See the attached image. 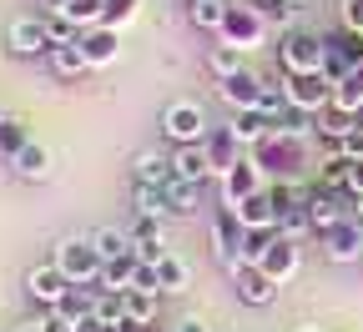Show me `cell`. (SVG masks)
<instances>
[{
    "label": "cell",
    "instance_id": "cell-6",
    "mask_svg": "<svg viewBox=\"0 0 363 332\" xmlns=\"http://www.w3.org/2000/svg\"><path fill=\"white\" fill-rule=\"evenodd\" d=\"M11 51L16 56H45L51 51V30H45V21H16L11 25Z\"/></svg>",
    "mask_w": 363,
    "mask_h": 332
},
{
    "label": "cell",
    "instance_id": "cell-5",
    "mask_svg": "<svg viewBox=\"0 0 363 332\" xmlns=\"http://www.w3.org/2000/svg\"><path fill=\"white\" fill-rule=\"evenodd\" d=\"M238 297H242L247 307H267L272 297H278V282H272L257 262H247V267L238 272Z\"/></svg>",
    "mask_w": 363,
    "mask_h": 332
},
{
    "label": "cell",
    "instance_id": "cell-30",
    "mask_svg": "<svg viewBox=\"0 0 363 332\" xmlns=\"http://www.w3.org/2000/svg\"><path fill=\"white\" fill-rule=\"evenodd\" d=\"M177 332H212V322H207V317H182Z\"/></svg>",
    "mask_w": 363,
    "mask_h": 332
},
{
    "label": "cell",
    "instance_id": "cell-7",
    "mask_svg": "<svg viewBox=\"0 0 363 332\" xmlns=\"http://www.w3.org/2000/svg\"><path fill=\"white\" fill-rule=\"evenodd\" d=\"M257 267H262L272 282H283V277L298 272V247L288 242V236H272V242L262 247V257H257Z\"/></svg>",
    "mask_w": 363,
    "mask_h": 332
},
{
    "label": "cell",
    "instance_id": "cell-1",
    "mask_svg": "<svg viewBox=\"0 0 363 332\" xmlns=\"http://www.w3.org/2000/svg\"><path fill=\"white\" fill-rule=\"evenodd\" d=\"M56 267L76 282V287H91V282L101 277L106 257L96 252V242H91V236H66V242H56Z\"/></svg>",
    "mask_w": 363,
    "mask_h": 332
},
{
    "label": "cell",
    "instance_id": "cell-32",
    "mask_svg": "<svg viewBox=\"0 0 363 332\" xmlns=\"http://www.w3.org/2000/svg\"><path fill=\"white\" fill-rule=\"evenodd\" d=\"M348 192L363 197V161H353V171H348Z\"/></svg>",
    "mask_w": 363,
    "mask_h": 332
},
{
    "label": "cell",
    "instance_id": "cell-23",
    "mask_svg": "<svg viewBox=\"0 0 363 332\" xmlns=\"http://www.w3.org/2000/svg\"><path fill=\"white\" fill-rule=\"evenodd\" d=\"M45 30H51V51H56V45H76V21L66 11H56L51 21H45Z\"/></svg>",
    "mask_w": 363,
    "mask_h": 332
},
{
    "label": "cell",
    "instance_id": "cell-39",
    "mask_svg": "<svg viewBox=\"0 0 363 332\" xmlns=\"http://www.w3.org/2000/svg\"><path fill=\"white\" fill-rule=\"evenodd\" d=\"M147 332H157V322H147Z\"/></svg>",
    "mask_w": 363,
    "mask_h": 332
},
{
    "label": "cell",
    "instance_id": "cell-34",
    "mask_svg": "<svg viewBox=\"0 0 363 332\" xmlns=\"http://www.w3.org/2000/svg\"><path fill=\"white\" fill-rule=\"evenodd\" d=\"M288 6H293V11H303V6H308V0H288Z\"/></svg>",
    "mask_w": 363,
    "mask_h": 332
},
{
    "label": "cell",
    "instance_id": "cell-29",
    "mask_svg": "<svg viewBox=\"0 0 363 332\" xmlns=\"http://www.w3.org/2000/svg\"><path fill=\"white\" fill-rule=\"evenodd\" d=\"M76 332H111V327H106V322H101L96 312H86V317L76 322Z\"/></svg>",
    "mask_w": 363,
    "mask_h": 332
},
{
    "label": "cell",
    "instance_id": "cell-18",
    "mask_svg": "<svg viewBox=\"0 0 363 332\" xmlns=\"http://www.w3.org/2000/svg\"><path fill=\"white\" fill-rule=\"evenodd\" d=\"M167 202H172V217H192L197 207V181H182V176H172L167 181Z\"/></svg>",
    "mask_w": 363,
    "mask_h": 332
},
{
    "label": "cell",
    "instance_id": "cell-36",
    "mask_svg": "<svg viewBox=\"0 0 363 332\" xmlns=\"http://www.w3.org/2000/svg\"><path fill=\"white\" fill-rule=\"evenodd\" d=\"M293 332H318V327H293Z\"/></svg>",
    "mask_w": 363,
    "mask_h": 332
},
{
    "label": "cell",
    "instance_id": "cell-13",
    "mask_svg": "<svg viewBox=\"0 0 363 332\" xmlns=\"http://www.w3.org/2000/svg\"><path fill=\"white\" fill-rule=\"evenodd\" d=\"M51 71H56L61 81H81V76L91 71V56L81 51V45H56V51H51Z\"/></svg>",
    "mask_w": 363,
    "mask_h": 332
},
{
    "label": "cell",
    "instance_id": "cell-12",
    "mask_svg": "<svg viewBox=\"0 0 363 332\" xmlns=\"http://www.w3.org/2000/svg\"><path fill=\"white\" fill-rule=\"evenodd\" d=\"M91 242H96V252H101L106 262H121V257L136 252V236H126L121 227H96V231H91Z\"/></svg>",
    "mask_w": 363,
    "mask_h": 332
},
{
    "label": "cell",
    "instance_id": "cell-33",
    "mask_svg": "<svg viewBox=\"0 0 363 332\" xmlns=\"http://www.w3.org/2000/svg\"><path fill=\"white\" fill-rule=\"evenodd\" d=\"M16 332H40V327H35V322H26V327H16Z\"/></svg>",
    "mask_w": 363,
    "mask_h": 332
},
{
    "label": "cell",
    "instance_id": "cell-17",
    "mask_svg": "<svg viewBox=\"0 0 363 332\" xmlns=\"http://www.w3.org/2000/svg\"><path fill=\"white\" fill-rule=\"evenodd\" d=\"M136 217H142V222H162V217H172L167 186H136Z\"/></svg>",
    "mask_w": 363,
    "mask_h": 332
},
{
    "label": "cell",
    "instance_id": "cell-4",
    "mask_svg": "<svg viewBox=\"0 0 363 332\" xmlns=\"http://www.w3.org/2000/svg\"><path fill=\"white\" fill-rule=\"evenodd\" d=\"M288 101L298 106V111H318V106H328L333 101V91H328V76L323 71H308V76H293L288 81Z\"/></svg>",
    "mask_w": 363,
    "mask_h": 332
},
{
    "label": "cell",
    "instance_id": "cell-37",
    "mask_svg": "<svg viewBox=\"0 0 363 332\" xmlns=\"http://www.w3.org/2000/svg\"><path fill=\"white\" fill-rule=\"evenodd\" d=\"M0 126H6V106H0Z\"/></svg>",
    "mask_w": 363,
    "mask_h": 332
},
{
    "label": "cell",
    "instance_id": "cell-35",
    "mask_svg": "<svg viewBox=\"0 0 363 332\" xmlns=\"http://www.w3.org/2000/svg\"><path fill=\"white\" fill-rule=\"evenodd\" d=\"M358 222H363V197H358Z\"/></svg>",
    "mask_w": 363,
    "mask_h": 332
},
{
    "label": "cell",
    "instance_id": "cell-31",
    "mask_svg": "<svg viewBox=\"0 0 363 332\" xmlns=\"http://www.w3.org/2000/svg\"><path fill=\"white\" fill-rule=\"evenodd\" d=\"M111 332H147V322H142V317H131V312H126V317H121V322H116Z\"/></svg>",
    "mask_w": 363,
    "mask_h": 332
},
{
    "label": "cell",
    "instance_id": "cell-2",
    "mask_svg": "<svg viewBox=\"0 0 363 332\" xmlns=\"http://www.w3.org/2000/svg\"><path fill=\"white\" fill-rule=\"evenodd\" d=\"M162 131L177 141V147H202V136H207V116L197 101H172L167 116H162Z\"/></svg>",
    "mask_w": 363,
    "mask_h": 332
},
{
    "label": "cell",
    "instance_id": "cell-24",
    "mask_svg": "<svg viewBox=\"0 0 363 332\" xmlns=\"http://www.w3.org/2000/svg\"><path fill=\"white\" fill-rule=\"evenodd\" d=\"M192 21L197 25H227V11H222V0H192Z\"/></svg>",
    "mask_w": 363,
    "mask_h": 332
},
{
    "label": "cell",
    "instance_id": "cell-26",
    "mask_svg": "<svg viewBox=\"0 0 363 332\" xmlns=\"http://www.w3.org/2000/svg\"><path fill=\"white\" fill-rule=\"evenodd\" d=\"M267 126H262V111H242V121L233 126V141H257Z\"/></svg>",
    "mask_w": 363,
    "mask_h": 332
},
{
    "label": "cell",
    "instance_id": "cell-3",
    "mask_svg": "<svg viewBox=\"0 0 363 332\" xmlns=\"http://www.w3.org/2000/svg\"><path fill=\"white\" fill-rule=\"evenodd\" d=\"M71 287H76V282H71L56 262H51V267H30V277H26V292H30V302H40V307H61Z\"/></svg>",
    "mask_w": 363,
    "mask_h": 332
},
{
    "label": "cell",
    "instance_id": "cell-40",
    "mask_svg": "<svg viewBox=\"0 0 363 332\" xmlns=\"http://www.w3.org/2000/svg\"><path fill=\"white\" fill-rule=\"evenodd\" d=\"M358 121H363V116H358Z\"/></svg>",
    "mask_w": 363,
    "mask_h": 332
},
{
    "label": "cell",
    "instance_id": "cell-19",
    "mask_svg": "<svg viewBox=\"0 0 363 332\" xmlns=\"http://www.w3.org/2000/svg\"><path fill=\"white\" fill-rule=\"evenodd\" d=\"M308 217H313V227H318V231H333V227L343 222V212L333 207V197H328V192H313V202H308Z\"/></svg>",
    "mask_w": 363,
    "mask_h": 332
},
{
    "label": "cell",
    "instance_id": "cell-25",
    "mask_svg": "<svg viewBox=\"0 0 363 332\" xmlns=\"http://www.w3.org/2000/svg\"><path fill=\"white\" fill-rule=\"evenodd\" d=\"M35 327H40V332H76V322H71V317H66L61 307H40Z\"/></svg>",
    "mask_w": 363,
    "mask_h": 332
},
{
    "label": "cell",
    "instance_id": "cell-27",
    "mask_svg": "<svg viewBox=\"0 0 363 332\" xmlns=\"http://www.w3.org/2000/svg\"><path fill=\"white\" fill-rule=\"evenodd\" d=\"M81 51L91 56V66H96V61H106V56L116 51V45H111V35H96V40H91V45H81Z\"/></svg>",
    "mask_w": 363,
    "mask_h": 332
},
{
    "label": "cell",
    "instance_id": "cell-8",
    "mask_svg": "<svg viewBox=\"0 0 363 332\" xmlns=\"http://www.w3.org/2000/svg\"><path fill=\"white\" fill-rule=\"evenodd\" d=\"M212 166H217V156L207 151V147H177V156H172V171L182 176V181H207L212 176Z\"/></svg>",
    "mask_w": 363,
    "mask_h": 332
},
{
    "label": "cell",
    "instance_id": "cell-21",
    "mask_svg": "<svg viewBox=\"0 0 363 332\" xmlns=\"http://www.w3.org/2000/svg\"><path fill=\"white\" fill-rule=\"evenodd\" d=\"M157 277H162V292H187V262L167 257V262L157 267Z\"/></svg>",
    "mask_w": 363,
    "mask_h": 332
},
{
    "label": "cell",
    "instance_id": "cell-38",
    "mask_svg": "<svg viewBox=\"0 0 363 332\" xmlns=\"http://www.w3.org/2000/svg\"><path fill=\"white\" fill-rule=\"evenodd\" d=\"M252 6H272V0H252Z\"/></svg>",
    "mask_w": 363,
    "mask_h": 332
},
{
    "label": "cell",
    "instance_id": "cell-28",
    "mask_svg": "<svg viewBox=\"0 0 363 332\" xmlns=\"http://www.w3.org/2000/svg\"><path fill=\"white\" fill-rule=\"evenodd\" d=\"M343 21L363 30V0H343Z\"/></svg>",
    "mask_w": 363,
    "mask_h": 332
},
{
    "label": "cell",
    "instance_id": "cell-10",
    "mask_svg": "<svg viewBox=\"0 0 363 332\" xmlns=\"http://www.w3.org/2000/svg\"><path fill=\"white\" fill-rule=\"evenodd\" d=\"M217 91H222V101H227V106H242V111H257V101H262V76L242 71V76H233V81H222Z\"/></svg>",
    "mask_w": 363,
    "mask_h": 332
},
{
    "label": "cell",
    "instance_id": "cell-11",
    "mask_svg": "<svg viewBox=\"0 0 363 332\" xmlns=\"http://www.w3.org/2000/svg\"><path fill=\"white\" fill-rule=\"evenodd\" d=\"M131 176H136V186H167L177 171H172V156H162V151H136Z\"/></svg>",
    "mask_w": 363,
    "mask_h": 332
},
{
    "label": "cell",
    "instance_id": "cell-20",
    "mask_svg": "<svg viewBox=\"0 0 363 332\" xmlns=\"http://www.w3.org/2000/svg\"><path fill=\"white\" fill-rule=\"evenodd\" d=\"M308 227H313V217H308V207H283V212H278V231L288 236V242H293V236H303Z\"/></svg>",
    "mask_w": 363,
    "mask_h": 332
},
{
    "label": "cell",
    "instance_id": "cell-15",
    "mask_svg": "<svg viewBox=\"0 0 363 332\" xmlns=\"http://www.w3.org/2000/svg\"><path fill=\"white\" fill-rule=\"evenodd\" d=\"M16 176L21 181H45L51 176V151L45 147H21L16 151Z\"/></svg>",
    "mask_w": 363,
    "mask_h": 332
},
{
    "label": "cell",
    "instance_id": "cell-9",
    "mask_svg": "<svg viewBox=\"0 0 363 332\" xmlns=\"http://www.w3.org/2000/svg\"><path fill=\"white\" fill-rule=\"evenodd\" d=\"M363 257V227L358 222H338L328 231V262H358Z\"/></svg>",
    "mask_w": 363,
    "mask_h": 332
},
{
    "label": "cell",
    "instance_id": "cell-22",
    "mask_svg": "<svg viewBox=\"0 0 363 332\" xmlns=\"http://www.w3.org/2000/svg\"><path fill=\"white\" fill-rule=\"evenodd\" d=\"M126 312H131V317H142V322H157V292L131 287V292H126Z\"/></svg>",
    "mask_w": 363,
    "mask_h": 332
},
{
    "label": "cell",
    "instance_id": "cell-14",
    "mask_svg": "<svg viewBox=\"0 0 363 332\" xmlns=\"http://www.w3.org/2000/svg\"><path fill=\"white\" fill-rule=\"evenodd\" d=\"M101 292H131L136 287V257H121V262H106L101 277H96Z\"/></svg>",
    "mask_w": 363,
    "mask_h": 332
},
{
    "label": "cell",
    "instance_id": "cell-16",
    "mask_svg": "<svg viewBox=\"0 0 363 332\" xmlns=\"http://www.w3.org/2000/svg\"><path fill=\"white\" fill-rule=\"evenodd\" d=\"M207 71H212L217 81H233V76H242V71H247V66H242V45H212Z\"/></svg>",
    "mask_w": 363,
    "mask_h": 332
}]
</instances>
